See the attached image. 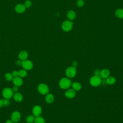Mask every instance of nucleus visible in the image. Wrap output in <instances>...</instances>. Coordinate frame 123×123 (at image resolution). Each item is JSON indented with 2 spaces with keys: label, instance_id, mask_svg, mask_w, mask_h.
Wrapping results in <instances>:
<instances>
[{
  "label": "nucleus",
  "instance_id": "23",
  "mask_svg": "<svg viewBox=\"0 0 123 123\" xmlns=\"http://www.w3.org/2000/svg\"><path fill=\"white\" fill-rule=\"evenodd\" d=\"M34 123H45V121L42 117L39 116L35 117Z\"/></svg>",
  "mask_w": 123,
  "mask_h": 123
},
{
  "label": "nucleus",
  "instance_id": "1",
  "mask_svg": "<svg viewBox=\"0 0 123 123\" xmlns=\"http://www.w3.org/2000/svg\"><path fill=\"white\" fill-rule=\"evenodd\" d=\"M72 83V81L70 78L67 77H63L60 80L59 86L61 89L66 90L71 86Z\"/></svg>",
  "mask_w": 123,
  "mask_h": 123
},
{
  "label": "nucleus",
  "instance_id": "19",
  "mask_svg": "<svg viewBox=\"0 0 123 123\" xmlns=\"http://www.w3.org/2000/svg\"><path fill=\"white\" fill-rule=\"evenodd\" d=\"M76 16V13L75 12H74L73 10L69 11L67 13V17L68 19L70 21H72L74 20Z\"/></svg>",
  "mask_w": 123,
  "mask_h": 123
},
{
  "label": "nucleus",
  "instance_id": "27",
  "mask_svg": "<svg viewBox=\"0 0 123 123\" xmlns=\"http://www.w3.org/2000/svg\"><path fill=\"white\" fill-rule=\"evenodd\" d=\"M84 1L83 0H77L76 2V4L78 7H81L84 6Z\"/></svg>",
  "mask_w": 123,
  "mask_h": 123
},
{
  "label": "nucleus",
  "instance_id": "16",
  "mask_svg": "<svg viewBox=\"0 0 123 123\" xmlns=\"http://www.w3.org/2000/svg\"><path fill=\"white\" fill-rule=\"evenodd\" d=\"M13 98L15 101L17 102H19L22 101L23 99V97L21 93L17 92L13 94Z\"/></svg>",
  "mask_w": 123,
  "mask_h": 123
},
{
  "label": "nucleus",
  "instance_id": "14",
  "mask_svg": "<svg viewBox=\"0 0 123 123\" xmlns=\"http://www.w3.org/2000/svg\"><path fill=\"white\" fill-rule=\"evenodd\" d=\"M45 99L47 103H52L53 102L54 100V96L52 94L49 93L46 95Z\"/></svg>",
  "mask_w": 123,
  "mask_h": 123
},
{
  "label": "nucleus",
  "instance_id": "22",
  "mask_svg": "<svg viewBox=\"0 0 123 123\" xmlns=\"http://www.w3.org/2000/svg\"><path fill=\"white\" fill-rule=\"evenodd\" d=\"M35 117L33 115H29L26 118L25 121L27 123H33L34 122Z\"/></svg>",
  "mask_w": 123,
  "mask_h": 123
},
{
  "label": "nucleus",
  "instance_id": "6",
  "mask_svg": "<svg viewBox=\"0 0 123 123\" xmlns=\"http://www.w3.org/2000/svg\"><path fill=\"white\" fill-rule=\"evenodd\" d=\"M73 23L71 21L66 20L64 21L62 25V28L65 32H69L72 30Z\"/></svg>",
  "mask_w": 123,
  "mask_h": 123
},
{
  "label": "nucleus",
  "instance_id": "11",
  "mask_svg": "<svg viewBox=\"0 0 123 123\" xmlns=\"http://www.w3.org/2000/svg\"><path fill=\"white\" fill-rule=\"evenodd\" d=\"M110 71L109 69L104 68L100 70L99 76L102 79H106L109 76H110Z\"/></svg>",
  "mask_w": 123,
  "mask_h": 123
},
{
  "label": "nucleus",
  "instance_id": "2",
  "mask_svg": "<svg viewBox=\"0 0 123 123\" xmlns=\"http://www.w3.org/2000/svg\"><path fill=\"white\" fill-rule=\"evenodd\" d=\"M101 83L102 79L100 76L94 75L89 79L90 85L94 87H97L99 86Z\"/></svg>",
  "mask_w": 123,
  "mask_h": 123
},
{
  "label": "nucleus",
  "instance_id": "20",
  "mask_svg": "<svg viewBox=\"0 0 123 123\" xmlns=\"http://www.w3.org/2000/svg\"><path fill=\"white\" fill-rule=\"evenodd\" d=\"M115 15L119 19H123V9H118L115 11Z\"/></svg>",
  "mask_w": 123,
  "mask_h": 123
},
{
  "label": "nucleus",
  "instance_id": "8",
  "mask_svg": "<svg viewBox=\"0 0 123 123\" xmlns=\"http://www.w3.org/2000/svg\"><path fill=\"white\" fill-rule=\"evenodd\" d=\"M21 117V115L20 113L18 111H14L11 114V120L12 121L13 123H16L20 120Z\"/></svg>",
  "mask_w": 123,
  "mask_h": 123
},
{
  "label": "nucleus",
  "instance_id": "4",
  "mask_svg": "<svg viewBox=\"0 0 123 123\" xmlns=\"http://www.w3.org/2000/svg\"><path fill=\"white\" fill-rule=\"evenodd\" d=\"M37 91L41 95H46L49 92L48 86L44 83H41L37 86Z\"/></svg>",
  "mask_w": 123,
  "mask_h": 123
},
{
  "label": "nucleus",
  "instance_id": "7",
  "mask_svg": "<svg viewBox=\"0 0 123 123\" xmlns=\"http://www.w3.org/2000/svg\"><path fill=\"white\" fill-rule=\"evenodd\" d=\"M21 66H22L24 69L26 71H28V70H30L33 68V63L31 61L25 60V61H22Z\"/></svg>",
  "mask_w": 123,
  "mask_h": 123
},
{
  "label": "nucleus",
  "instance_id": "28",
  "mask_svg": "<svg viewBox=\"0 0 123 123\" xmlns=\"http://www.w3.org/2000/svg\"><path fill=\"white\" fill-rule=\"evenodd\" d=\"M100 73V70L98 69H96L94 71V74L95 75L99 76Z\"/></svg>",
  "mask_w": 123,
  "mask_h": 123
},
{
  "label": "nucleus",
  "instance_id": "17",
  "mask_svg": "<svg viewBox=\"0 0 123 123\" xmlns=\"http://www.w3.org/2000/svg\"><path fill=\"white\" fill-rule=\"evenodd\" d=\"M71 86L72 88L76 92L80 90L82 88L81 84L78 82H74L72 83Z\"/></svg>",
  "mask_w": 123,
  "mask_h": 123
},
{
  "label": "nucleus",
  "instance_id": "5",
  "mask_svg": "<svg viewBox=\"0 0 123 123\" xmlns=\"http://www.w3.org/2000/svg\"><path fill=\"white\" fill-rule=\"evenodd\" d=\"M13 92L12 89L9 87H6L4 88L2 91V95L4 98L10 99L13 97Z\"/></svg>",
  "mask_w": 123,
  "mask_h": 123
},
{
  "label": "nucleus",
  "instance_id": "10",
  "mask_svg": "<svg viewBox=\"0 0 123 123\" xmlns=\"http://www.w3.org/2000/svg\"><path fill=\"white\" fill-rule=\"evenodd\" d=\"M42 112V108L39 105H35L32 109L33 115L36 117L40 116Z\"/></svg>",
  "mask_w": 123,
  "mask_h": 123
},
{
  "label": "nucleus",
  "instance_id": "9",
  "mask_svg": "<svg viewBox=\"0 0 123 123\" xmlns=\"http://www.w3.org/2000/svg\"><path fill=\"white\" fill-rule=\"evenodd\" d=\"M64 95L65 97L69 99L74 98L76 96V91L73 88H68L66 90Z\"/></svg>",
  "mask_w": 123,
  "mask_h": 123
},
{
  "label": "nucleus",
  "instance_id": "3",
  "mask_svg": "<svg viewBox=\"0 0 123 123\" xmlns=\"http://www.w3.org/2000/svg\"><path fill=\"white\" fill-rule=\"evenodd\" d=\"M77 70L75 67L72 66L68 67L65 71V74L67 77L69 78H74L76 74Z\"/></svg>",
  "mask_w": 123,
  "mask_h": 123
},
{
  "label": "nucleus",
  "instance_id": "30",
  "mask_svg": "<svg viewBox=\"0 0 123 123\" xmlns=\"http://www.w3.org/2000/svg\"><path fill=\"white\" fill-rule=\"evenodd\" d=\"M78 62H77V61H73V62H72V66H73V67H75V68L78 66Z\"/></svg>",
  "mask_w": 123,
  "mask_h": 123
},
{
  "label": "nucleus",
  "instance_id": "15",
  "mask_svg": "<svg viewBox=\"0 0 123 123\" xmlns=\"http://www.w3.org/2000/svg\"><path fill=\"white\" fill-rule=\"evenodd\" d=\"M28 56V52L25 50H22L20 51L18 54V58L22 61L27 60Z\"/></svg>",
  "mask_w": 123,
  "mask_h": 123
},
{
  "label": "nucleus",
  "instance_id": "31",
  "mask_svg": "<svg viewBox=\"0 0 123 123\" xmlns=\"http://www.w3.org/2000/svg\"><path fill=\"white\" fill-rule=\"evenodd\" d=\"M12 90L13 92V93L17 92L18 90V87L17 86H14L12 88Z\"/></svg>",
  "mask_w": 123,
  "mask_h": 123
},
{
  "label": "nucleus",
  "instance_id": "25",
  "mask_svg": "<svg viewBox=\"0 0 123 123\" xmlns=\"http://www.w3.org/2000/svg\"><path fill=\"white\" fill-rule=\"evenodd\" d=\"M32 3L29 0H26L24 2V5L26 8H29L32 6Z\"/></svg>",
  "mask_w": 123,
  "mask_h": 123
},
{
  "label": "nucleus",
  "instance_id": "26",
  "mask_svg": "<svg viewBox=\"0 0 123 123\" xmlns=\"http://www.w3.org/2000/svg\"><path fill=\"white\" fill-rule=\"evenodd\" d=\"M3 100V106L7 107L10 104V101L9 99H6V98H4L2 99Z\"/></svg>",
  "mask_w": 123,
  "mask_h": 123
},
{
  "label": "nucleus",
  "instance_id": "13",
  "mask_svg": "<svg viewBox=\"0 0 123 123\" xmlns=\"http://www.w3.org/2000/svg\"><path fill=\"white\" fill-rule=\"evenodd\" d=\"M26 8L24 4H18L15 7V11L18 13H22L25 12Z\"/></svg>",
  "mask_w": 123,
  "mask_h": 123
},
{
  "label": "nucleus",
  "instance_id": "32",
  "mask_svg": "<svg viewBox=\"0 0 123 123\" xmlns=\"http://www.w3.org/2000/svg\"><path fill=\"white\" fill-rule=\"evenodd\" d=\"M22 61H22V60L19 59V60H17V61H16V64L17 65H18V66H21V65H22Z\"/></svg>",
  "mask_w": 123,
  "mask_h": 123
},
{
  "label": "nucleus",
  "instance_id": "29",
  "mask_svg": "<svg viewBox=\"0 0 123 123\" xmlns=\"http://www.w3.org/2000/svg\"><path fill=\"white\" fill-rule=\"evenodd\" d=\"M12 74L13 77L18 76V71H17L16 70H14L12 72Z\"/></svg>",
  "mask_w": 123,
  "mask_h": 123
},
{
  "label": "nucleus",
  "instance_id": "18",
  "mask_svg": "<svg viewBox=\"0 0 123 123\" xmlns=\"http://www.w3.org/2000/svg\"><path fill=\"white\" fill-rule=\"evenodd\" d=\"M115 78L112 76H109L106 79V83L109 85H113L116 83Z\"/></svg>",
  "mask_w": 123,
  "mask_h": 123
},
{
  "label": "nucleus",
  "instance_id": "24",
  "mask_svg": "<svg viewBox=\"0 0 123 123\" xmlns=\"http://www.w3.org/2000/svg\"><path fill=\"white\" fill-rule=\"evenodd\" d=\"M4 78L6 80L8 81H11L12 80L13 77L11 73H7L4 75Z\"/></svg>",
  "mask_w": 123,
  "mask_h": 123
},
{
  "label": "nucleus",
  "instance_id": "12",
  "mask_svg": "<svg viewBox=\"0 0 123 123\" xmlns=\"http://www.w3.org/2000/svg\"><path fill=\"white\" fill-rule=\"evenodd\" d=\"M12 82L14 86L19 87L23 85V80L21 77L19 76H17V77H13L12 79Z\"/></svg>",
  "mask_w": 123,
  "mask_h": 123
},
{
  "label": "nucleus",
  "instance_id": "21",
  "mask_svg": "<svg viewBox=\"0 0 123 123\" xmlns=\"http://www.w3.org/2000/svg\"><path fill=\"white\" fill-rule=\"evenodd\" d=\"M27 73L26 70L25 69H21L20 70L18 71V76L21 77V78H24L27 75Z\"/></svg>",
  "mask_w": 123,
  "mask_h": 123
},
{
  "label": "nucleus",
  "instance_id": "33",
  "mask_svg": "<svg viewBox=\"0 0 123 123\" xmlns=\"http://www.w3.org/2000/svg\"><path fill=\"white\" fill-rule=\"evenodd\" d=\"M3 106V100L1 99H0V108Z\"/></svg>",
  "mask_w": 123,
  "mask_h": 123
},
{
  "label": "nucleus",
  "instance_id": "34",
  "mask_svg": "<svg viewBox=\"0 0 123 123\" xmlns=\"http://www.w3.org/2000/svg\"><path fill=\"white\" fill-rule=\"evenodd\" d=\"M5 123H13L11 120H7Z\"/></svg>",
  "mask_w": 123,
  "mask_h": 123
}]
</instances>
